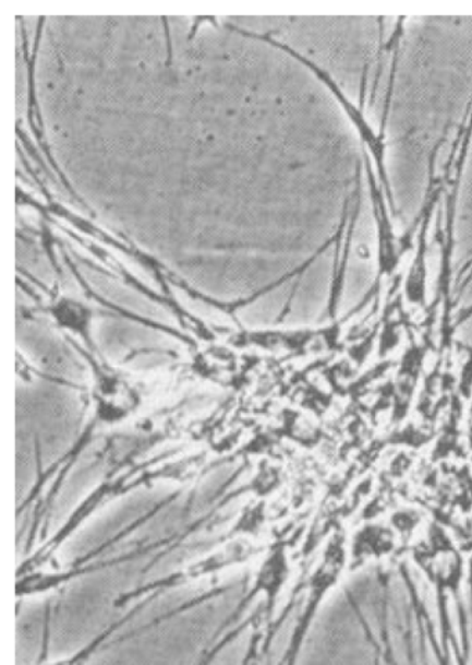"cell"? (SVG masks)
I'll use <instances>...</instances> for the list:
<instances>
[{"mask_svg":"<svg viewBox=\"0 0 472 665\" xmlns=\"http://www.w3.org/2000/svg\"><path fill=\"white\" fill-rule=\"evenodd\" d=\"M289 572L290 567L286 551L281 548L271 550L268 558L261 565L258 572H256L253 592H251L250 597L264 596L266 608L271 610L286 585L287 579H289Z\"/></svg>","mask_w":472,"mask_h":665,"instance_id":"cell-1","label":"cell"},{"mask_svg":"<svg viewBox=\"0 0 472 665\" xmlns=\"http://www.w3.org/2000/svg\"><path fill=\"white\" fill-rule=\"evenodd\" d=\"M51 316L61 329L71 333L80 334L81 337L90 339L92 312L90 309L73 300H60L51 309Z\"/></svg>","mask_w":472,"mask_h":665,"instance_id":"cell-2","label":"cell"},{"mask_svg":"<svg viewBox=\"0 0 472 665\" xmlns=\"http://www.w3.org/2000/svg\"><path fill=\"white\" fill-rule=\"evenodd\" d=\"M251 662H253V656H251L247 660H245L243 665H251Z\"/></svg>","mask_w":472,"mask_h":665,"instance_id":"cell-5","label":"cell"},{"mask_svg":"<svg viewBox=\"0 0 472 665\" xmlns=\"http://www.w3.org/2000/svg\"><path fill=\"white\" fill-rule=\"evenodd\" d=\"M394 541L388 531L367 527L359 533L355 541L356 556L361 558H382L392 550Z\"/></svg>","mask_w":472,"mask_h":665,"instance_id":"cell-3","label":"cell"},{"mask_svg":"<svg viewBox=\"0 0 472 665\" xmlns=\"http://www.w3.org/2000/svg\"><path fill=\"white\" fill-rule=\"evenodd\" d=\"M125 622V620H121L120 622L114 624V626L107 628V630L102 631L94 641L87 643L86 646L81 648L78 652L71 654L70 657L55 660V662L45 663L43 665H85L89 662L92 656H95V654L110 641L111 637L114 636Z\"/></svg>","mask_w":472,"mask_h":665,"instance_id":"cell-4","label":"cell"}]
</instances>
